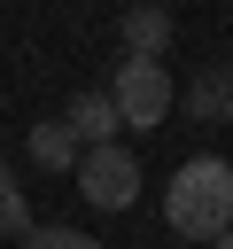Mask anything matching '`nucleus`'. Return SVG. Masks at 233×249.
I'll list each match as a JSON object with an SVG mask.
<instances>
[{"instance_id":"nucleus-7","label":"nucleus","mask_w":233,"mask_h":249,"mask_svg":"<svg viewBox=\"0 0 233 249\" xmlns=\"http://www.w3.org/2000/svg\"><path fill=\"white\" fill-rule=\"evenodd\" d=\"M186 109L210 117V124H233V70H202V78L186 86Z\"/></svg>"},{"instance_id":"nucleus-4","label":"nucleus","mask_w":233,"mask_h":249,"mask_svg":"<svg viewBox=\"0 0 233 249\" xmlns=\"http://www.w3.org/2000/svg\"><path fill=\"white\" fill-rule=\"evenodd\" d=\"M171 8H132L124 23H116V39H124V62H163L171 54Z\"/></svg>"},{"instance_id":"nucleus-5","label":"nucleus","mask_w":233,"mask_h":249,"mask_svg":"<svg viewBox=\"0 0 233 249\" xmlns=\"http://www.w3.org/2000/svg\"><path fill=\"white\" fill-rule=\"evenodd\" d=\"M62 124H70V140H78V148H109L124 117H116V101H109V86H101V93H78V101L62 109Z\"/></svg>"},{"instance_id":"nucleus-11","label":"nucleus","mask_w":233,"mask_h":249,"mask_svg":"<svg viewBox=\"0 0 233 249\" xmlns=\"http://www.w3.org/2000/svg\"><path fill=\"white\" fill-rule=\"evenodd\" d=\"M0 187H8V163H0Z\"/></svg>"},{"instance_id":"nucleus-9","label":"nucleus","mask_w":233,"mask_h":249,"mask_svg":"<svg viewBox=\"0 0 233 249\" xmlns=\"http://www.w3.org/2000/svg\"><path fill=\"white\" fill-rule=\"evenodd\" d=\"M23 249H101V241H93V233H78V226H39Z\"/></svg>"},{"instance_id":"nucleus-8","label":"nucleus","mask_w":233,"mask_h":249,"mask_svg":"<svg viewBox=\"0 0 233 249\" xmlns=\"http://www.w3.org/2000/svg\"><path fill=\"white\" fill-rule=\"evenodd\" d=\"M39 233V218H31V202H23V187L8 179L0 187V241H31Z\"/></svg>"},{"instance_id":"nucleus-6","label":"nucleus","mask_w":233,"mask_h":249,"mask_svg":"<svg viewBox=\"0 0 233 249\" xmlns=\"http://www.w3.org/2000/svg\"><path fill=\"white\" fill-rule=\"evenodd\" d=\"M78 156H85V148L70 140L62 117H39V124H31V163H47V171H78Z\"/></svg>"},{"instance_id":"nucleus-10","label":"nucleus","mask_w":233,"mask_h":249,"mask_svg":"<svg viewBox=\"0 0 233 249\" xmlns=\"http://www.w3.org/2000/svg\"><path fill=\"white\" fill-rule=\"evenodd\" d=\"M217 249H233V233H217Z\"/></svg>"},{"instance_id":"nucleus-1","label":"nucleus","mask_w":233,"mask_h":249,"mask_svg":"<svg viewBox=\"0 0 233 249\" xmlns=\"http://www.w3.org/2000/svg\"><path fill=\"white\" fill-rule=\"evenodd\" d=\"M163 218H171V233H186V241L233 233V163H225V156H186V163L171 171V187H163Z\"/></svg>"},{"instance_id":"nucleus-2","label":"nucleus","mask_w":233,"mask_h":249,"mask_svg":"<svg viewBox=\"0 0 233 249\" xmlns=\"http://www.w3.org/2000/svg\"><path fill=\"white\" fill-rule=\"evenodd\" d=\"M109 101H116V117H124L132 132H155V124L171 117L179 86H171V70H163V62H116V78H109Z\"/></svg>"},{"instance_id":"nucleus-3","label":"nucleus","mask_w":233,"mask_h":249,"mask_svg":"<svg viewBox=\"0 0 233 249\" xmlns=\"http://www.w3.org/2000/svg\"><path fill=\"white\" fill-rule=\"evenodd\" d=\"M78 195H85L93 210H132V202H140V163L124 156V140L78 156Z\"/></svg>"}]
</instances>
